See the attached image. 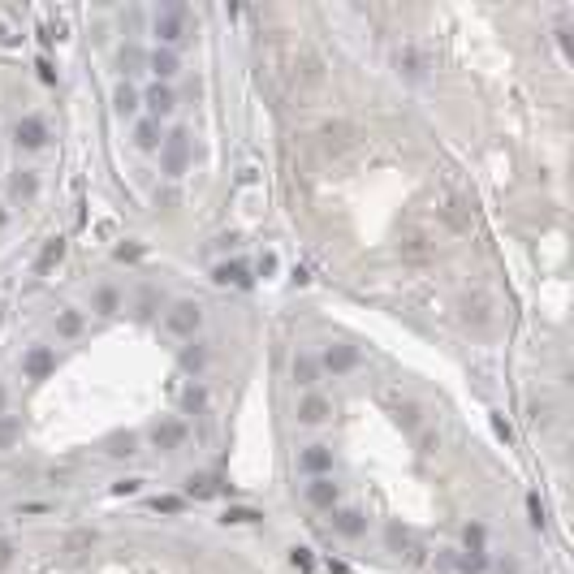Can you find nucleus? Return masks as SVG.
<instances>
[{
  "instance_id": "obj_38",
  "label": "nucleus",
  "mask_w": 574,
  "mask_h": 574,
  "mask_svg": "<svg viewBox=\"0 0 574 574\" xmlns=\"http://www.w3.org/2000/svg\"><path fill=\"white\" fill-rule=\"evenodd\" d=\"M0 415H5V389H0Z\"/></svg>"
},
{
  "instance_id": "obj_34",
  "label": "nucleus",
  "mask_w": 574,
  "mask_h": 574,
  "mask_svg": "<svg viewBox=\"0 0 574 574\" xmlns=\"http://www.w3.org/2000/svg\"><path fill=\"white\" fill-rule=\"evenodd\" d=\"M398 415H402V423H406V428H415V423H419V410H415V406H402Z\"/></svg>"
},
{
  "instance_id": "obj_36",
  "label": "nucleus",
  "mask_w": 574,
  "mask_h": 574,
  "mask_svg": "<svg viewBox=\"0 0 574 574\" xmlns=\"http://www.w3.org/2000/svg\"><path fill=\"white\" fill-rule=\"evenodd\" d=\"M13 562V544H9V540H0V570H5Z\"/></svg>"
},
{
  "instance_id": "obj_10",
  "label": "nucleus",
  "mask_w": 574,
  "mask_h": 574,
  "mask_svg": "<svg viewBox=\"0 0 574 574\" xmlns=\"http://www.w3.org/2000/svg\"><path fill=\"white\" fill-rule=\"evenodd\" d=\"M298 467L311 471V475H324L328 467H333V449H328V445H311V449L298 458Z\"/></svg>"
},
{
  "instance_id": "obj_5",
  "label": "nucleus",
  "mask_w": 574,
  "mask_h": 574,
  "mask_svg": "<svg viewBox=\"0 0 574 574\" xmlns=\"http://www.w3.org/2000/svg\"><path fill=\"white\" fill-rule=\"evenodd\" d=\"M307 501H311V505H324V510H333V505H337V484L328 480V475H316V480L307 484Z\"/></svg>"
},
{
  "instance_id": "obj_31",
  "label": "nucleus",
  "mask_w": 574,
  "mask_h": 574,
  "mask_svg": "<svg viewBox=\"0 0 574 574\" xmlns=\"http://www.w3.org/2000/svg\"><path fill=\"white\" fill-rule=\"evenodd\" d=\"M492 432H497L501 440H514V432H510V423H505L501 415H492Z\"/></svg>"
},
{
  "instance_id": "obj_17",
  "label": "nucleus",
  "mask_w": 574,
  "mask_h": 574,
  "mask_svg": "<svg viewBox=\"0 0 574 574\" xmlns=\"http://www.w3.org/2000/svg\"><path fill=\"white\" fill-rule=\"evenodd\" d=\"M112 104H117V112H121V117H130V112L139 108V91L130 87V82H121V87H117V95H112Z\"/></svg>"
},
{
  "instance_id": "obj_26",
  "label": "nucleus",
  "mask_w": 574,
  "mask_h": 574,
  "mask_svg": "<svg viewBox=\"0 0 574 574\" xmlns=\"http://www.w3.org/2000/svg\"><path fill=\"white\" fill-rule=\"evenodd\" d=\"M117 289H100V294H95V311H100V316H112V311H117Z\"/></svg>"
},
{
  "instance_id": "obj_18",
  "label": "nucleus",
  "mask_w": 574,
  "mask_h": 574,
  "mask_svg": "<svg viewBox=\"0 0 574 574\" xmlns=\"http://www.w3.org/2000/svg\"><path fill=\"white\" fill-rule=\"evenodd\" d=\"M134 139H139V147H143V152H156V147L164 143V139H160V121H143Z\"/></svg>"
},
{
  "instance_id": "obj_3",
  "label": "nucleus",
  "mask_w": 574,
  "mask_h": 574,
  "mask_svg": "<svg viewBox=\"0 0 574 574\" xmlns=\"http://www.w3.org/2000/svg\"><path fill=\"white\" fill-rule=\"evenodd\" d=\"M182 5H169V9H160V18H156V35L164 39V43H177L182 39Z\"/></svg>"
},
{
  "instance_id": "obj_15",
  "label": "nucleus",
  "mask_w": 574,
  "mask_h": 574,
  "mask_svg": "<svg viewBox=\"0 0 574 574\" xmlns=\"http://www.w3.org/2000/svg\"><path fill=\"white\" fill-rule=\"evenodd\" d=\"M9 190L18 194V199H35V190H39V182H35V173H13V182H9Z\"/></svg>"
},
{
  "instance_id": "obj_6",
  "label": "nucleus",
  "mask_w": 574,
  "mask_h": 574,
  "mask_svg": "<svg viewBox=\"0 0 574 574\" xmlns=\"http://www.w3.org/2000/svg\"><path fill=\"white\" fill-rule=\"evenodd\" d=\"M169 328H173V333H182V337H190L194 328H199V307H194V303H177L173 316H169Z\"/></svg>"
},
{
  "instance_id": "obj_35",
  "label": "nucleus",
  "mask_w": 574,
  "mask_h": 574,
  "mask_svg": "<svg viewBox=\"0 0 574 574\" xmlns=\"http://www.w3.org/2000/svg\"><path fill=\"white\" fill-rule=\"evenodd\" d=\"M112 445H117L112 453H134V436H117V440H112Z\"/></svg>"
},
{
  "instance_id": "obj_29",
  "label": "nucleus",
  "mask_w": 574,
  "mask_h": 574,
  "mask_svg": "<svg viewBox=\"0 0 574 574\" xmlns=\"http://www.w3.org/2000/svg\"><path fill=\"white\" fill-rule=\"evenodd\" d=\"M289 562L298 570H311V549H289Z\"/></svg>"
},
{
  "instance_id": "obj_25",
  "label": "nucleus",
  "mask_w": 574,
  "mask_h": 574,
  "mask_svg": "<svg viewBox=\"0 0 574 574\" xmlns=\"http://www.w3.org/2000/svg\"><path fill=\"white\" fill-rule=\"evenodd\" d=\"M18 419H13V415H0V449H9L13 445V440H18Z\"/></svg>"
},
{
  "instance_id": "obj_28",
  "label": "nucleus",
  "mask_w": 574,
  "mask_h": 574,
  "mask_svg": "<svg viewBox=\"0 0 574 574\" xmlns=\"http://www.w3.org/2000/svg\"><path fill=\"white\" fill-rule=\"evenodd\" d=\"M152 510H160V514H177V510H182V497H156V501H152Z\"/></svg>"
},
{
  "instance_id": "obj_39",
  "label": "nucleus",
  "mask_w": 574,
  "mask_h": 574,
  "mask_svg": "<svg viewBox=\"0 0 574 574\" xmlns=\"http://www.w3.org/2000/svg\"><path fill=\"white\" fill-rule=\"evenodd\" d=\"M5 221H9V216H5V207H0V229H5Z\"/></svg>"
},
{
  "instance_id": "obj_7",
  "label": "nucleus",
  "mask_w": 574,
  "mask_h": 574,
  "mask_svg": "<svg viewBox=\"0 0 574 574\" xmlns=\"http://www.w3.org/2000/svg\"><path fill=\"white\" fill-rule=\"evenodd\" d=\"M52 367H57V354H52V350H48V346H39V350H30V354H26V363H22V371L30 376V380H43V376H48V371H52Z\"/></svg>"
},
{
  "instance_id": "obj_4",
  "label": "nucleus",
  "mask_w": 574,
  "mask_h": 574,
  "mask_svg": "<svg viewBox=\"0 0 574 574\" xmlns=\"http://www.w3.org/2000/svg\"><path fill=\"white\" fill-rule=\"evenodd\" d=\"M324 367L333 371V376H346V371L358 367V350L354 346H328L324 350Z\"/></svg>"
},
{
  "instance_id": "obj_13",
  "label": "nucleus",
  "mask_w": 574,
  "mask_h": 574,
  "mask_svg": "<svg viewBox=\"0 0 574 574\" xmlns=\"http://www.w3.org/2000/svg\"><path fill=\"white\" fill-rule=\"evenodd\" d=\"M212 281H216V285H238V289H246V285H251V276H246L242 264H221L216 272H212Z\"/></svg>"
},
{
  "instance_id": "obj_8",
  "label": "nucleus",
  "mask_w": 574,
  "mask_h": 574,
  "mask_svg": "<svg viewBox=\"0 0 574 574\" xmlns=\"http://www.w3.org/2000/svg\"><path fill=\"white\" fill-rule=\"evenodd\" d=\"M152 440H156L160 449H177V445L186 440V423H177V419H169V423H156Z\"/></svg>"
},
{
  "instance_id": "obj_23",
  "label": "nucleus",
  "mask_w": 574,
  "mask_h": 574,
  "mask_svg": "<svg viewBox=\"0 0 574 574\" xmlns=\"http://www.w3.org/2000/svg\"><path fill=\"white\" fill-rule=\"evenodd\" d=\"M61 255H65V242H61V238H52V242L43 246V255H39V272H48V268H52Z\"/></svg>"
},
{
  "instance_id": "obj_24",
  "label": "nucleus",
  "mask_w": 574,
  "mask_h": 574,
  "mask_svg": "<svg viewBox=\"0 0 574 574\" xmlns=\"http://www.w3.org/2000/svg\"><path fill=\"white\" fill-rule=\"evenodd\" d=\"M57 333L61 337H78L82 333V316H78V311H65V316L57 320Z\"/></svg>"
},
{
  "instance_id": "obj_9",
  "label": "nucleus",
  "mask_w": 574,
  "mask_h": 574,
  "mask_svg": "<svg viewBox=\"0 0 574 574\" xmlns=\"http://www.w3.org/2000/svg\"><path fill=\"white\" fill-rule=\"evenodd\" d=\"M143 100H147V108H152V121H160V117H169V112H173V91L164 87V82H156Z\"/></svg>"
},
{
  "instance_id": "obj_1",
  "label": "nucleus",
  "mask_w": 574,
  "mask_h": 574,
  "mask_svg": "<svg viewBox=\"0 0 574 574\" xmlns=\"http://www.w3.org/2000/svg\"><path fill=\"white\" fill-rule=\"evenodd\" d=\"M186 160H190V134H186V130H173V134L160 143V164H164V173H169V177H182Z\"/></svg>"
},
{
  "instance_id": "obj_32",
  "label": "nucleus",
  "mask_w": 574,
  "mask_h": 574,
  "mask_svg": "<svg viewBox=\"0 0 574 574\" xmlns=\"http://www.w3.org/2000/svg\"><path fill=\"white\" fill-rule=\"evenodd\" d=\"M91 540H95L91 531H74V535H70V549H87V544H91Z\"/></svg>"
},
{
  "instance_id": "obj_21",
  "label": "nucleus",
  "mask_w": 574,
  "mask_h": 574,
  "mask_svg": "<svg viewBox=\"0 0 574 574\" xmlns=\"http://www.w3.org/2000/svg\"><path fill=\"white\" fill-rule=\"evenodd\" d=\"M152 70H156V78H173L177 74V57L173 52H156L152 57Z\"/></svg>"
},
{
  "instance_id": "obj_37",
  "label": "nucleus",
  "mask_w": 574,
  "mask_h": 574,
  "mask_svg": "<svg viewBox=\"0 0 574 574\" xmlns=\"http://www.w3.org/2000/svg\"><path fill=\"white\" fill-rule=\"evenodd\" d=\"M182 363H186V367H199V363H203V350H186Z\"/></svg>"
},
{
  "instance_id": "obj_16",
  "label": "nucleus",
  "mask_w": 574,
  "mask_h": 574,
  "mask_svg": "<svg viewBox=\"0 0 574 574\" xmlns=\"http://www.w3.org/2000/svg\"><path fill=\"white\" fill-rule=\"evenodd\" d=\"M398 65H402L410 78H423V74H428V65H423V57L415 52V48H402V52H398Z\"/></svg>"
},
{
  "instance_id": "obj_19",
  "label": "nucleus",
  "mask_w": 574,
  "mask_h": 574,
  "mask_svg": "<svg viewBox=\"0 0 574 574\" xmlns=\"http://www.w3.org/2000/svg\"><path fill=\"white\" fill-rule=\"evenodd\" d=\"M294 380H298V385H316V358H307V354L294 358Z\"/></svg>"
},
{
  "instance_id": "obj_14",
  "label": "nucleus",
  "mask_w": 574,
  "mask_h": 574,
  "mask_svg": "<svg viewBox=\"0 0 574 574\" xmlns=\"http://www.w3.org/2000/svg\"><path fill=\"white\" fill-rule=\"evenodd\" d=\"M328 410H333V406H328V398L311 393V398L298 406V415H303V423H324V419H328Z\"/></svg>"
},
{
  "instance_id": "obj_22",
  "label": "nucleus",
  "mask_w": 574,
  "mask_h": 574,
  "mask_svg": "<svg viewBox=\"0 0 574 574\" xmlns=\"http://www.w3.org/2000/svg\"><path fill=\"white\" fill-rule=\"evenodd\" d=\"M186 492H190V497H212V492H216V484H212L207 480V475H190V480H186Z\"/></svg>"
},
{
  "instance_id": "obj_33",
  "label": "nucleus",
  "mask_w": 574,
  "mask_h": 574,
  "mask_svg": "<svg viewBox=\"0 0 574 574\" xmlns=\"http://www.w3.org/2000/svg\"><path fill=\"white\" fill-rule=\"evenodd\" d=\"M112 492H117V497H130V492H139V480H121V484H112Z\"/></svg>"
},
{
  "instance_id": "obj_2",
  "label": "nucleus",
  "mask_w": 574,
  "mask_h": 574,
  "mask_svg": "<svg viewBox=\"0 0 574 574\" xmlns=\"http://www.w3.org/2000/svg\"><path fill=\"white\" fill-rule=\"evenodd\" d=\"M462 320L471 328H488L492 324V303L488 294H471V298H462Z\"/></svg>"
},
{
  "instance_id": "obj_20",
  "label": "nucleus",
  "mask_w": 574,
  "mask_h": 574,
  "mask_svg": "<svg viewBox=\"0 0 574 574\" xmlns=\"http://www.w3.org/2000/svg\"><path fill=\"white\" fill-rule=\"evenodd\" d=\"M225 522H264V514L251 510V505H229V510H225Z\"/></svg>"
},
{
  "instance_id": "obj_12",
  "label": "nucleus",
  "mask_w": 574,
  "mask_h": 574,
  "mask_svg": "<svg viewBox=\"0 0 574 574\" xmlns=\"http://www.w3.org/2000/svg\"><path fill=\"white\" fill-rule=\"evenodd\" d=\"M333 527L341 531V535H363V527H367V522H363V514H358V510H337L333 514Z\"/></svg>"
},
{
  "instance_id": "obj_11",
  "label": "nucleus",
  "mask_w": 574,
  "mask_h": 574,
  "mask_svg": "<svg viewBox=\"0 0 574 574\" xmlns=\"http://www.w3.org/2000/svg\"><path fill=\"white\" fill-rule=\"evenodd\" d=\"M18 143H22V147H43V143H48V125H43L39 117L18 121Z\"/></svg>"
},
{
  "instance_id": "obj_27",
  "label": "nucleus",
  "mask_w": 574,
  "mask_h": 574,
  "mask_svg": "<svg viewBox=\"0 0 574 574\" xmlns=\"http://www.w3.org/2000/svg\"><path fill=\"white\" fill-rule=\"evenodd\" d=\"M467 549L484 553V527H480V522H471V527H467Z\"/></svg>"
},
{
  "instance_id": "obj_30",
  "label": "nucleus",
  "mask_w": 574,
  "mask_h": 574,
  "mask_svg": "<svg viewBox=\"0 0 574 574\" xmlns=\"http://www.w3.org/2000/svg\"><path fill=\"white\" fill-rule=\"evenodd\" d=\"M527 510H531V522H535V527H544V505H540V497H527Z\"/></svg>"
}]
</instances>
